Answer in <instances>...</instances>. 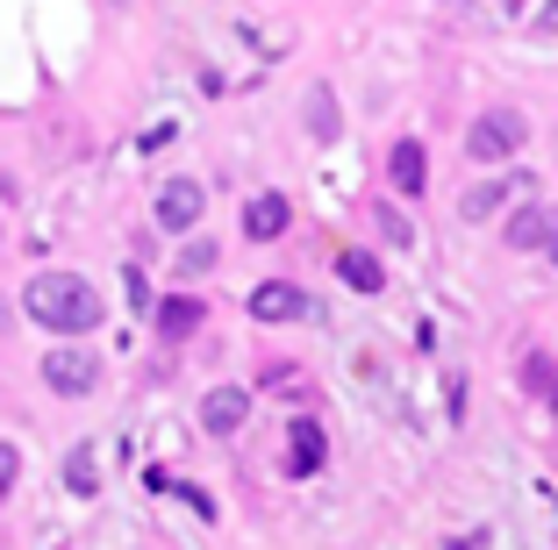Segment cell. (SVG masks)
Instances as JSON below:
<instances>
[{
	"instance_id": "obj_1",
	"label": "cell",
	"mask_w": 558,
	"mask_h": 550,
	"mask_svg": "<svg viewBox=\"0 0 558 550\" xmlns=\"http://www.w3.org/2000/svg\"><path fill=\"white\" fill-rule=\"evenodd\" d=\"M22 308H29V322H44L50 337H86V329L100 322V293L86 286L80 272H36L29 293H22Z\"/></svg>"
},
{
	"instance_id": "obj_2",
	"label": "cell",
	"mask_w": 558,
	"mask_h": 550,
	"mask_svg": "<svg viewBox=\"0 0 558 550\" xmlns=\"http://www.w3.org/2000/svg\"><path fill=\"white\" fill-rule=\"evenodd\" d=\"M465 150H473L480 164L515 158V150H523V114H515V108H487L473 130H465Z\"/></svg>"
},
{
	"instance_id": "obj_3",
	"label": "cell",
	"mask_w": 558,
	"mask_h": 550,
	"mask_svg": "<svg viewBox=\"0 0 558 550\" xmlns=\"http://www.w3.org/2000/svg\"><path fill=\"white\" fill-rule=\"evenodd\" d=\"M94 379H100V365H94L86 351H50V357H44V387H50V393H65V401L94 393Z\"/></svg>"
},
{
	"instance_id": "obj_4",
	"label": "cell",
	"mask_w": 558,
	"mask_h": 550,
	"mask_svg": "<svg viewBox=\"0 0 558 550\" xmlns=\"http://www.w3.org/2000/svg\"><path fill=\"white\" fill-rule=\"evenodd\" d=\"M244 415H251V393L244 387H215L208 401H201V429H208V437H236Z\"/></svg>"
},
{
	"instance_id": "obj_5",
	"label": "cell",
	"mask_w": 558,
	"mask_h": 550,
	"mask_svg": "<svg viewBox=\"0 0 558 550\" xmlns=\"http://www.w3.org/2000/svg\"><path fill=\"white\" fill-rule=\"evenodd\" d=\"M251 315H258V322H301V315H308V293L287 286V279H272V286H251Z\"/></svg>"
},
{
	"instance_id": "obj_6",
	"label": "cell",
	"mask_w": 558,
	"mask_h": 550,
	"mask_svg": "<svg viewBox=\"0 0 558 550\" xmlns=\"http://www.w3.org/2000/svg\"><path fill=\"white\" fill-rule=\"evenodd\" d=\"M201 222V186L194 179H172L158 194V229H194Z\"/></svg>"
},
{
	"instance_id": "obj_7",
	"label": "cell",
	"mask_w": 558,
	"mask_h": 550,
	"mask_svg": "<svg viewBox=\"0 0 558 550\" xmlns=\"http://www.w3.org/2000/svg\"><path fill=\"white\" fill-rule=\"evenodd\" d=\"M244 236H251V243L287 236V200H279V194H258V200L244 208Z\"/></svg>"
},
{
	"instance_id": "obj_8",
	"label": "cell",
	"mask_w": 558,
	"mask_h": 550,
	"mask_svg": "<svg viewBox=\"0 0 558 550\" xmlns=\"http://www.w3.org/2000/svg\"><path fill=\"white\" fill-rule=\"evenodd\" d=\"M287 437H294V451H287V472H301V479H308V472H315V465H323V457H329L323 429H315V421H294Z\"/></svg>"
},
{
	"instance_id": "obj_9",
	"label": "cell",
	"mask_w": 558,
	"mask_h": 550,
	"mask_svg": "<svg viewBox=\"0 0 558 550\" xmlns=\"http://www.w3.org/2000/svg\"><path fill=\"white\" fill-rule=\"evenodd\" d=\"M395 186H401L409 200L429 186V164H423V144H415V136H401V144H395Z\"/></svg>"
},
{
	"instance_id": "obj_10",
	"label": "cell",
	"mask_w": 558,
	"mask_h": 550,
	"mask_svg": "<svg viewBox=\"0 0 558 550\" xmlns=\"http://www.w3.org/2000/svg\"><path fill=\"white\" fill-rule=\"evenodd\" d=\"M201 322H208V315H201V301H186V293H180V301H165V308H158V329H165V337H172V343H180V337H194Z\"/></svg>"
},
{
	"instance_id": "obj_11",
	"label": "cell",
	"mask_w": 558,
	"mask_h": 550,
	"mask_svg": "<svg viewBox=\"0 0 558 550\" xmlns=\"http://www.w3.org/2000/svg\"><path fill=\"white\" fill-rule=\"evenodd\" d=\"M337 272H344L359 293H379V286H387V272H379V265L365 258V250H344V258H337Z\"/></svg>"
},
{
	"instance_id": "obj_12",
	"label": "cell",
	"mask_w": 558,
	"mask_h": 550,
	"mask_svg": "<svg viewBox=\"0 0 558 550\" xmlns=\"http://www.w3.org/2000/svg\"><path fill=\"white\" fill-rule=\"evenodd\" d=\"M544 236H551V215H544V208L509 215V243H515V250H530V243H544Z\"/></svg>"
},
{
	"instance_id": "obj_13",
	"label": "cell",
	"mask_w": 558,
	"mask_h": 550,
	"mask_svg": "<svg viewBox=\"0 0 558 550\" xmlns=\"http://www.w3.org/2000/svg\"><path fill=\"white\" fill-rule=\"evenodd\" d=\"M65 486H72V493H94V486H100V465H94V451H86V443L65 457Z\"/></svg>"
},
{
	"instance_id": "obj_14",
	"label": "cell",
	"mask_w": 558,
	"mask_h": 550,
	"mask_svg": "<svg viewBox=\"0 0 558 550\" xmlns=\"http://www.w3.org/2000/svg\"><path fill=\"white\" fill-rule=\"evenodd\" d=\"M308 130L323 136V144H329V136H337V100H329L323 86H315V100H308Z\"/></svg>"
},
{
	"instance_id": "obj_15",
	"label": "cell",
	"mask_w": 558,
	"mask_h": 550,
	"mask_svg": "<svg viewBox=\"0 0 558 550\" xmlns=\"http://www.w3.org/2000/svg\"><path fill=\"white\" fill-rule=\"evenodd\" d=\"M459 208H465V222H487V215L501 208V186H494V179H487V186H473V194H465Z\"/></svg>"
},
{
	"instance_id": "obj_16",
	"label": "cell",
	"mask_w": 558,
	"mask_h": 550,
	"mask_svg": "<svg viewBox=\"0 0 558 550\" xmlns=\"http://www.w3.org/2000/svg\"><path fill=\"white\" fill-rule=\"evenodd\" d=\"M208 265H215V243H186L180 250V272H208Z\"/></svg>"
},
{
	"instance_id": "obj_17",
	"label": "cell",
	"mask_w": 558,
	"mask_h": 550,
	"mask_svg": "<svg viewBox=\"0 0 558 550\" xmlns=\"http://www.w3.org/2000/svg\"><path fill=\"white\" fill-rule=\"evenodd\" d=\"M15 472H22V457H15V443H0V501H8V486H15Z\"/></svg>"
},
{
	"instance_id": "obj_18",
	"label": "cell",
	"mask_w": 558,
	"mask_h": 550,
	"mask_svg": "<svg viewBox=\"0 0 558 550\" xmlns=\"http://www.w3.org/2000/svg\"><path fill=\"white\" fill-rule=\"evenodd\" d=\"M379 236H387V243H409V222H401L395 208H379Z\"/></svg>"
},
{
	"instance_id": "obj_19",
	"label": "cell",
	"mask_w": 558,
	"mask_h": 550,
	"mask_svg": "<svg viewBox=\"0 0 558 550\" xmlns=\"http://www.w3.org/2000/svg\"><path fill=\"white\" fill-rule=\"evenodd\" d=\"M544 243H551V258H558V215H551V236H544Z\"/></svg>"
}]
</instances>
